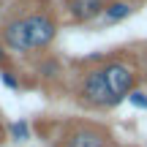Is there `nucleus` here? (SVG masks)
<instances>
[{
	"label": "nucleus",
	"mask_w": 147,
	"mask_h": 147,
	"mask_svg": "<svg viewBox=\"0 0 147 147\" xmlns=\"http://www.w3.org/2000/svg\"><path fill=\"white\" fill-rule=\"evenodd\" d=\"M101 71H104V79H106V84H109L112 95H115L120 104L139 84V68L128 57H120V55H117V57H106L104 63H101Z\"/></svg>",
	"instance_id": "obj_3"
},
{
	"label": "nucleus",
	"mask_w": 147,
	"mask_h": 147,
	"mask_svg": "<svg viewBox=\"0 0 147 147\" xmlns=\"http://www.w3.org/2000/svg\"><path fill=\"white\" fill-rule=\"evenodd\" d=\"M0 44H3L8 52L16 55H30V36H27V27H25V16H11L3 27H0Z\"/></svg>",
	"instance_id": "obj_5"
},
{
	"label": "nucleus",
	"mask_w": 147,
	"mask_h": 147,
	"mask_svg": "<svg viewBox=\"0 0 147 147\" xmlns=\"http://www.w3.org/2000/svg\"><path fill=\"white\" fill-rule=\"evenodd\" d=\"M76 104L84 106V109H95V112L115 109V106L120 104V101L112 95L101 65H90V68L82 71V76H79V82H76Z\"/></svg>",
	"instance_id": "obj_1"
},
{
	"label": "nucleus",
	"mask_w": 147,
	"mask_h": 147,
	"mask_svg": "<svg viewBox=\"0 0 147 147\" xmlns=\"http://www.w3.org/2000/svg\"><path fill=\"white\" fill-rule=\"evenodd\" d=\"M36 74L41 79H57L63 71H60V63L55 57H41V63L36 65Z\"/></svg>",
	"instance_id": "obj_9"
},
{
	"label": "nucleus",
	"mask_w": 147,
	"mask_h": 147,
	"mask_svg": "<svg viewBox=\"0 0 147 147\" xmlns=\"http://www.w3.org/2000/svg\"><path fill=\"white\" fill-rule=\"evenodd\" d=\"M134 3L131 0H109V5H106V11H104V19L106 22H123V19H128V16L134 14Z\"/></svg>",
	"instance_id": "obj_7"
},
{
	"label": "nucleus",
	"mask_w": 147,
	"mask_h": 147,
	"mask_svg": "<svg viewBox=\"0 0 147 147\" xmlns=\"http://www.w3.org/2000/svg\"><path fill=\"white\" fill-rule=\"evenodd\" d=\"M25 16V27L27 36H30V49L33 52H44V49L52 47V41L57 38V19H55L52 11L41 8V11H30Z\"/></svg>",
	"instance_id": "obj_4"
},
{
	"label": "nucleus",
	"mask_w": 147,
	"mask_h": 147,
	"mask_svg": "<svg viewBox=\"0 0 147 147\" xmlns=\"http://www.w3.org/2000/svg\"><path fill=\"white\" fill-rule=\"evenodd\" d=\"M128 104H131V106H136V109H147V93H144V90H131V93H128Z\"/></svg>",
	"instance_id": "obj_11"
},
{
	"label": "nucleus",
	"mask_w": 147,
	"mask_h": 147,
	"mask_svg": "<svg viewBox=\"0 0 147 147\" xmlns=\"http://www.w3.org/2000/svg\"><path fill=\"white\" fill-rule=\"evenodd\" d=\"M142 76H144V79H147V63H144V68H142Z\"/></svg>",
	"instance_id": "obj_13"
},
{
	"label": "nucleus",
	"mask_w": 147,
	"mask_h": 147,
	"mask_svg": "<svg viewBox=\"0 0 147 147\" xmlns=\"http://www.w3.org/2000/svg\"><path fill=\"white\" fill-rule=\"evenodd\" d=\"M0 82H3L8 90H19V87H22V82H19V74H16L14 68H3V71H0Z\"/></svg>",
	"instance_id": "obj_10"
},
{
	"label": "nucleus",
	"mask_w": 147,
	"mask_h": 147,
	"mask_svg": "<svg viewBox=\"0 0 147 147\" xmlns=\"http://www.w3.org/2000/svg\"><path fill=\"white\" fill-rule=\"evenodd\" d=\"M3 68H11V57H8V49L0 44V71Z\"/></svg>",
	"instance_id": "obj_12"
},
{
	"label": "nucleus",
	"mask_w": 147,
	"mask_h": 147,
	"mask_svg": "<svg viewBox=\"0 0 147 147\" xmlns=\"http://www.w3.org/2000/svg\"><path fill=\"white\" fill-rule=\"evenodd\" d=\"M8 139L11 142H27L30 139V123L27 120H14V123H8Z\"/></svg>",
	"instance_id": "obj_8"
},
{
	"label": "nucleus",
	"mask_w": 147,
	"mask_h": 147,
	"mask_svg": "<svg viewBox=\"0 0 147 147\" xmlns=\"http://www.w3.org/2000/svg\"><path fill=\"white\" fill-rule=\"evenodd\" d=\"M106 5H109V0H65L63 8H65V14H68L71 22H76V25H87V22L104 16Z\"/></svg>",
	"instance_id": "obj_6"
},
{
	"label": "nucleus",
	"mask_w": 147,
	"mask_h": 147,
	"mask_svg": "<svg viewBox=\"0 0 147 147\" xmlns=\"http://www.w3.org/2000/svg\"><path fill=\"white\" fill-rule=\"evenodd\" d=\"M55 147H115V136L101 123H68Z\"/></svg>",
	"instance_id": "obj_2"
}]
</instances>
